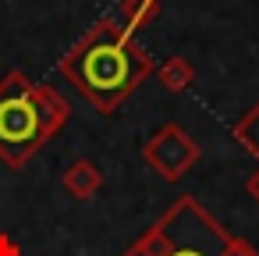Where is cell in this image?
Returning a JSON list of instances; mask_svg holds the SVG:
<instances>
[{"label": "cell", "instance_id": "obj_1", "mask_svg": "<svg viewBox=\"0 0 259 256\" xmlns=\"http://www.w3.org/2000/svg\"><path fill=\"white\" fill-rule=\"evenodd\" d=\"M153 71H156V64H153L149 50L139 43L135 32L124 29V22L117 15L100 18L61 57V75L100 114H114Z\"/></svg>", "mask_w": 259, "mask_h": 256}, {"label": "cell", "instance_id": "obj_2", "mask_svg": "<svg viewBox=\"0 0 259 256\" xmlns=\"http://www.w3.org/2000/svg\"><path fill=\"white\" fill-rule=\"evenodd\" d=\"M71 118V103L54 86H39L22 71L0 79V160L25 167Z\"/></svg>", "mask_w": 259, "mask_h": 256}, {"label": "cell", "instance_id": "obj_3", "mask_svg": "<svg viewBox=\"0 0 259 256\" xmlns=\"http://www.w3.org/2000/svg\"><path fill=\"white\" fill-rule=\"evenodd\" d=\"M121 256H259L195 196H178Z\"/></svg>", "mask_w": 259, "mask_h": 256}, {"label": "cell", "instance_id": "obj_4", "mask_svg": "<svg viewBox=\"0 0 259 256\" xmlns=\"http://www.w3.org/2000/svg\"><path fill=\"white\" fill-rule=\"evenodd\" d=\"M142 160L163 178V181H181L195 164H199V142L181 128V125H163L146 146Z\"/></svg>", "mask_w": 259, "mask_h": 256}, {"label": "cell", "instance_id": "obj_5", "mask_svg": "<svg viewBox=\"0 0 259 256\" xmlns=\"http://www.w3.org/2000/svg\"><path fill=\"white\" fill-rule=\"evenodd\" d=\"M61 185H64V192L75 196V199H93V196L103 189V174H100V167H96L93 160H75V164L64 171Z\"/></svg>", "mask_w": 259, "mask_h": 256}, {"label": "cell", "instance_id": "obj_6", "mask_svg": "<svg viewBox=\"0 0 259 256\" xmlns=\"http://www.w3.org/2000/svg\"><path fill=\"white\" fill-rule=\"evenodd\" d=\"M153 75L163 82V89H167V93H185V89L195 82V68H192V61H188V57H170V61H163Z\"/></svg>", "mask_w": 259, "mask_h": 256}, {"label": "cell", "instance_id": "obj_7", "mask_svg": "<svg viewBox=\"0 0 259 256\" xmlns=\"http://www.w3.org/2000/svg\"><path fill=\"white\" fill-rule=\"evenodd\" d=\"M160 4L163 0H121V8H117V18L124 22L128 32L139 36V29H146L156 15H160Z\"/></svg>", "mask_w": 259, "mask_h": 256}, {"label": "cell", "instance_id": "obj_8", "mask_svg": "<svg viewBox=\"0 0 259 256\" xmlns=\"http://www.w3.org/2000/svg\"><path fill=\"white\" fill-rule=\"evenodd\" d=\"M231 135L259 160V103L252 107V111H245L238 121H234V128H231Z\"/></svg>", "mask_w": 259, "mask_h": 256}, {"label": "cell", "instance_id": "obj_9", "mask_svg": "<svg viewBox=\"0 0 259 256\" xmlns=\"http://www.w3.org/2000/svg\"><path fill=\"white\" fill-rule=\"evenodd\" d=\"M0 256H22V249L11 235H0Z\"/></svg>", "mask_w": 259, "mask_h": 256}, {"label": "cell", "instance_id": "obj_10", "mask_svg": "<svg viewBox=\"0 0 259 256\" xmlns=\"http://www.w3.org/2000/svg\"><path fill=\"white\" fill-rule=\"evenodd\" d=\"M245 192H248V196H252V199L259 203V167H255V174H252V178L245 181Z\"/></svg>", "mask_w": 259, "mask_h": 256}]
</instances>
